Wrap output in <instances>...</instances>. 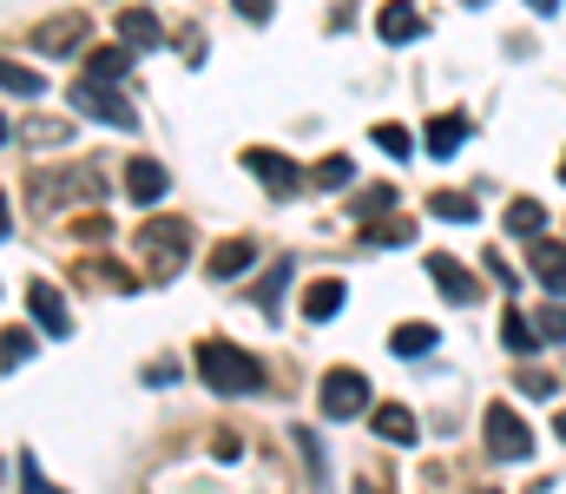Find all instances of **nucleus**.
Instances as JSON below:
<instances>
[{
  "mask_svg": "<svg viewBox=\"0 0 566 494\" xmlns=\"http://www.w3.org/2000/svg\"><path fill=\"white\" fill-rule=\"evenodd\" d=\"M73 231H80V238H86V244H93V238H106V231H113V224H106V218H80V224H73Z\"/></svg>",
  "mask_w": 566,
  "mask_h": 494,
  "instance_id": "nucleus-35",
  "label": "nucleus"
},
{
  "mask_svg": "<svg viewBox=\"0 0 566 494\" xmlns=\"http://www.w3.org/2000/svg\"><path fill=\"white\" fill-rule=\"evenodd\" d=\"M244 165L258 171V185H264L271 198H296V191H303V171L283 159V153H264V146H251V153H244Z\"/></svg>",
  "mask_w": 566,
  "mask_h": 494,
  "instance_id": "nucleus-6",
  "label": "nucleus"
},
{
  "mask_svg": "<svg viewBox=\"0 0 566 494\" xmlns=\"http://www.w3.org/2000/svg\"><path fill=\"white\" fill-rule=\"evenodd\" d=\"M349 171H356V165L343 159V153H329V159L316 165V171H310V178H316V185H323V191H343V185H349Z\"/></svg>",
  "mask_w": 566,
  "mask_h": 494,
  "instance_id": "nucleus-26",
  "label": "nucleus"
},
{
  "mask_svg": "<svg viewBox=\"0 0 566 494\" xmlns=\"http://www.w3.org/2000/svg\"><path fill=\"white\" fill-rule=\"evenodd\" d=\"M527 7H534V13H554V7H560V0H527Z\"/></svg>",
  "mask_w": 566,
  "mask_h": 494,
  "instance_id": "nucleus-38",
  "label": "nucleus"
},
{
  "mask_svg": "<svg viewBox=\"0 0 566 494\" xmlns=\"http://www.w3.org/2000/svg\"><path fill=\"white\" fill-rule=\"evenodd\" d=\"M119 46H133V53L165 46V20H158L151 7H126V13H119Z\"/></svg>",
  "mask_w": 566,
  "mask_h": 494,
  "instance_id": "nucleus-9",
  "label": "nucleus"
},
{
  "mask_svg": "<svg viewBox=\"0 0 566 494\" xmlns=\"http://www.w3.org/2000/svg\"><path fill=\"white\" fill-rule=\"evenodd\" d=\"M554 435H560V442H566V409H560V416H554Z\"/></svg>",
  "mask_w": 566,
  "mask_h": 494,
  "instance_id": "nucleus-39",
  "label": "nucleus"
},
{
  "mask_svg": "<svg viewBox=\"0 0 566 494\" xmlns=\"http://www.w3.org/2000/svg\"><path fill=\"white\" fill-rule=\"evenodd\" d=\"M507 231H514L521 244H534V238L547 231V204H541V198H514V204H507Z\"/></svg>",
  "mask_w": 566,
  "mask_h": 494,
  "instance_id": "nucleus-16",
  "label": "nucleus"
},
{
  "mask_svg": "<svg viewBox=\"0 0 566 494\" xmlns=\"http://www.w3.org/2000/svg\"><path fill=\"white\" fill-rule=\"evenodd\" d=\"M376 435L402 449V442H416V416H409L402 402H382V409H376Z\"/></svg>",
  "mask_w": 566,
  "mask_h": 494,
  "instance_id": "nucleus-19",
  "label": "nucleus"
},
{
  "mask_svg": "<svg viewBox=\"0 0 566 494\" xmlns=\"http://www.w3.org/2000/svg\"><path fill=\"white\" fill-rule=\"evenodd\" d=\"M258 264V244L251 238H224L218 251H211V284H224V277H244Z\"/></svg>",
  "mask_w": 566,
  "mask_h": 494,
  "instance_id": "nucleus-12",
  "label": "nucleus"
},
{
  "mask_svg": "<svg viewBox=\"0 0 566 494\" xmlns=\"http://www.w3.org/2000/svg\"><path fill=\"white\" fill-rule=\"evenodd\" d=\"M27 311H33V324L46 329V336H66L73 329V311H66V297L53 284H27Z\"/></svg>",
  "mask_w": 566,
  "mask_h": 494,
  "instance_id": "nucleus-8",
  "label": "nucleus"
},
{
  "mask_svg": "<svg viewBox=\"0 0 566 494\" xmlns=\"http://www.w3.org/2000/svg\"><path fill=\"white\" fill-rule=\"evenodd\" d=\"M369 133H376V146H382L389 159H409V153H416V139H409L402 126H369Z\"/></svg>",
  "mask_w": 566,
  "mask_h": 494,
  "instance_id": "nucleus-28",
  "label": "nucleus"
},
{
  "mask_svg": "<svg viewBox=\"0 0 566 494\" xmlns=\"http://www.w3.org/2000/svg\"><path fill=\"white\" fill-rule=\"evenodd\" d=\"M521 389H527V396L541 402V396H554V376H541V369H534V376H521Z\"/></svg>",
  "mask_w": 566,
  "mask_h": 494,
  "instance_id": "nucleus-34",
  "label": "nucleus"
},
{
  "mask_svg": "<svg viewBox=\"0 0 566 494\" xmlns=\"http://www.w3.org/2000/svg\"><path fill=\"white\" fill-rule=\"evenodd\" d=\"M434 343H441V329H434V324H402L396 336H389V349H396V356H428Z\"/></svg>",
  "mask_w": 566,
  "mask_h": 494,
  "instance_id": "nucleus-20",
  "label": "nucleus"
},
{
  "mask_svg": "<svg viewBox=\"0 0 566 494\" xmlns=\"http://www.w3.org/2000/svg\"><path fill=\"white\" fill-rule=\"evenodd\" d=\"M290 442H296V455H303L310 482H323V449H316V435H310V429H290Z\"/></svg>",
  "mask_w": 566,
  "mask_h": 494,
  "instance_id": "nucleus-29",
  "label": "nucleus"
},
{
  "mask_svg": "<svg viewBox=\"0 0 566 494\" xmlns=\"http://www.w3.org/2000/svg\"><path fill=\"white\" fill-rule=\"evenodd\" d=\"M336 311H343V277H316V284L303 291V317H310V324H329Z\"/></svg>",
  "mask_w": 566,
  "mask_h": 494,
  "instance_id": "nucleus-15",
  "label": "nucleus"
},
{
  "mask_svg": "<svg viewBox=\"0 0 566 494\" xmlns=\"http://www.w3.org/2000/svg\"><path fill=\"white\" fill-rule=\"evenodd\" d=\"M198 376L218 389V396H258L264 389V362L258 356H244L238 343H198Z\"/></svg>",
  "mask_w": 566,
  "mask_h": 494,
  "instance_id": "nucleus-1",
  "label": "nucleus"
},
{
  "mask_svg": "<svg viewBox=\"0 0 566 494\" xmlns=\"http://www.w3.org/2000/svg\"><path fill=\"white\" fill-rule=\"evenodd\" d=\"M376 33H382L389 46H409V40H422V33H428V20L409 7V0H389V7L376 13Z\"/></svg>",
  "mask_w": 566,
  "mask_h": 494,
  "instance_id": "nucleus-10",
  "label": "nucleus"
},
{
  "mask_svg": "<svg viewBox=\"0 0 566 494\" xmlns=\"http://www.w3.org/2000/svg\"><path fill=\"white\" fill-rule=\"evenodd\" d=\"M409 238H416V224H402V218H389V224L369 231V244H409Z\"/></svg>",
  "mask_w": 566,
  "mask_h": 494,
  "instance_id": "nucleus-32",
  "label": "nucleus"
},
{
  "mask_svg": "<svg viewBox=\"0 0 566 494\" xmlns=\"http://www.w3.org/2000/svg\"><path fill=\"white\" fill-rule=\"evenodd\" d=\"M481 494H501V488H481Z\"/></svg>",
  "mask_w": 566,
  "mask_h": 494,
  "instance_id": "nucleus-44",
  "label": "nucleus"
},
{
  "mask_svg": "<svg viewBox=\"0 0 566 494\" xmlns=\"http://www.w3.org/2000/svg\"><path fill=\"white\" fill-rule=\"evenodd\" d=\"M560 185H566V159H560Z\"/></svg>",
  "mask_w": 566,
  "mask_h": 494,
  "instance_id": "nucleus-43",
  "label": "nucleus"
},
{
  "mask_svg": "<svg viewBox=\"0 0 566 494\" xmlns=\"http://www.w3.org/2000/svg\"><path fill=\"white\" fill-rule=\"evenodd\" d=\"M316 402H323V416H329V422L363 416V409H369V382H363V369H329V376H323V389H316Z\"/></svg>",
  "mask_w": 566,
  "mask_h": 494,
  "instance_id": "nucleus-4",
  "label": "nucleus"
},
{
  "mask_svg": "<svg viewBox=\"0 0 566 494\" xmlns=\"http://www.w3.org/2000/svg\"><path fill=\"white\" fill-rule=\"evenodd\" d=\"M461 7H488V0H461Z\"/></svg>",
  "mask_w": 566,
  "mask_h": 494,
  "instance_id": "nucleus-42",
  "label": "nucleus"
},
{
  "mask_svg": "<svg viewBox=\"0 0 566 494\" xmlns=\"http://www.w3.org/2000/svg\"><path fill=\"white\" fill-rule=\"evenodd\" d=\"M211 455H218V462H238V455H244V442H238L231 429H218V435H211Z\"/></svg>",
  "mask_w": 566,
  "mask_h": 494,
  "instance_id": "nucleus-33",
  "label": "nucleus"
},
{
  "mask_svg": "<svg viewBox=\"0 0 566 494\" xmlns=\"http://www.w3.org/2000/svg\"><path fill=\"white\" fill-rule=\"evenodd\" d=\"M33 40H40L46 53H73V46L86 40V20H80V13H60V20H53V27H40Z\"/></svg>",
  "mask_w": 566,
  "mask_h": 494,
  "instance_id": "nucleus-17",
  "label": "nucleus"
},
{
  "mask_svg": "<svg viewBox=\"0 0 566 494\" xmlns=\"http://www.w3.org/2000/svg\"><path fill=\"white\" fill-rule=\"evenodd\" d=\"M527 251H534V271H541V277H547V284L566 297V244H554V238H534Z\"/></svg>",
  "mask_w": 566,
  "mask_h": 494,
  "instance_id": "nucleus-18",
  "label": "nucleus"
},
{
  "mask_svg": "<svg viewBox=\"0 0 566 494\" xmlns=\"http://www.w3.org/2000/svg\"><path fill=\"white\" fill-rule=\"evenodd\" d=\"M66 99H73V113H86V119H99V126H113V133H133V126H139V113H133V106L119 99V86L80 80V86H73Z\"/></svg>",
  "mask_w": 566,
  "mask_h": 494,
  "instance_id": "nucleus-3",
  "label": "nucleus"
},
{
  "mask_svg": "<svg viewBox=\"0 0 566 494\" xmlns=\"http://www.w3.org/2000/svg\"><path fill=\"white\" fill-rule=\"evenodd\" d=\"M501 343H507V349H514V356H527V349H534V343H541V336H534V324H527V317H521V311H507V317H501Z\"/></svg>",
  "mask_w": 566,
  "mask_h": 494,
  "instance_id": "nucleus-24",
  "label": "nucleus"
},
{
  "mask_svg": "<svg viewBox=\"0 0 566 494\" xmlns=\"http://www.w3.org/2000/svg\"><path fill=\"white\" fill-rule=\"evenodd\" d=\"M139 251L151 264V277H178V264L191 251V224L185 218H151V224H139Z\"/></svg>",
  "mask_w": 566,
  "mask_h": 494,
  "instance_id": "nucleus-2",
  "label": "nucleus"
},
{
  "mask_svg": "<svg viewBox=\"0 0 566 494\" xmlns=\"http://www.w3.org/2000/svg\"><path fill=\"white\" fill-rule=\"evenodd\" d=\"M20 494H60L53 482H46V475H40V462H33L27 449H20Z\"/></svg>",
  "mask_w": 566,
  "mask_h": 494,
  "instance_id": "nucleus-30",
  "label": "nucleus"
},
{
  "mask_svg": "<svg viewBox=\"0 0 566 494\" xmlns=\"http://www.w3.org/2000/svg\"><path fill=\"white\" fill-rule=\"evenodd\" d=\"M468 139V113H434L428 119V159H454Z\"/></svg>",
  "mask_w": 566,
  "mask_h": 494,
  "instance_id": "nucleus-11",
  "label": "nucleus"
},
{
  "mask_svg": "<svg viewBox=\"0 0 566 494\" xmlns=\"http://www.w3.org/2000/svg\"><path fill=\"white\" fill-rule=\"evenodd\" d=\"M231 7H238L244 20H271V0H231Z\"/></svg>",
  "mask_w": 566,
  "mask_h": 494,
  "instance_id": "nucleus-36",
  "label": "nucleus"
},
{
  "mask_svg": "<svg viewBox=\"0 0 566 494\" xmlns=\"http://www.w3.org/2000/svg\"><path fill=\"white\" fill-rule=\"evenodd\" d=\"M27 356H33V329H0V369H20Z\"/></svg>",
  "mask_w": 566,
  "mask_h": 494,
  "instance_id": "nucleus-23",
  "label": "nucleus"
},
{
  "mask_svg": "<svg viewBox=\"0 0 566 494\" xmlns=\"http://www.w3.org/2000/svg\"><path fill=\"white\" fill-rule=\"evenodd\" d=\"M389 204H396V185H376V191L356 198V218H376V211H389Z\"/></svg>",
  "mask_w": 566,
  "mask_h": 494,
  "instance_id": "nucleus-31",
  "label": "nucleus"
},
{
  "mask_svg": "<svg viewBox=\"0 0 566 494\" xmlns=\"http://www.w3.org/2000/svg\"><path fill=\"white\" fill-rule=\"evenodd\" d=\"M165 185H171V178H165V165H158V159H133V165H126V191H133L139 204H158V198H165Z\"/></svg>",
  "mask_w": 566,
  "mask_h": 494,
  "instance_id": "nucleus-14",
  "label": "nucleus"
},
{
  "mask_svg": "<svg viewBox=\"0 0 566 494\" xmlns=\"http://www.w3.org/2000/svg\"><path fill=\"white\" fill-rule=\"evenodd\" d=\"M126 73H133V46H93V53H86V80L119 86Z\"/></svg>",
  "mask_w": 566,
  "mask_h": 494,
  "instance_id": "nucleus-13",
  "label": "nucleus"
},
{
  "mask_svg": "<svg viewBox=\"0 0 566 494\" xmlns=\"http://www.w3.org/2000/svg\"><path fill=\"white\" fill-rule=\"evenodd\" d=\"M534 336H541V343H566V304L534 311Z\"/></svg>",
  "mask_w": 566,
  "mask_h": 494,
  "instance_id": "nucleus-27",
  "label": "nucleus"
},
{
  "mask_svg": "<svg viewBox=\"0 0 566 494\" xmlns=\"http://www.w3.org/2000/svg\"><path fill=\"white\" fill-rule=\"evenodd\" d=\"M0 86H7V93H20V99H40V93H46V80H40V73L7 66V60H0Z\"/></svg>",
  "mask_w": 566,
  "mask_h": 494,
  "instance_id": "nucleus-25",
  "label": "nucleus"
},
{
  "mask_svg": "<svg viewBox=\"0 0 566 494\" xmlns=\"http://www.w3.org/2000/svg\"><path fill=\"white\" fill-rule=\"evenodd\" d=\"M488 449H494V462H527L534 455V429L507 402H488Z\"/></svg>",
  "mask_w": 566,
  "mask_h": 494,
  "instance_id": "nucleus-5",
  "label": "nucleus"
},
{
  "mask_svg": "<svg viewBox=\"0 0 566 494\" xmlns=\"http://www.w3.org/2000/svg\"><path fill=\"white\" fill-rule=\"evenodd\" d=\"M356 494H376V482H356Z\"/></svg>",
  "mask_w": 566,
  "mask_h": 494,
  "instance_id": "nucleus-41",
  "label": "nucleus"
},
{
  "mask_svg": "<svg viewBox=\"0 0 566 494\" xmlns=\"http://www.w3.org/2000/svg\"><path fill=\"white\" fill-rule=\"evenodd\" d=\"M7 139H13V126H7V119H0V146H7Z\"/></svg>",
  "mask_w": 566,
  "mask_h": 494,
  "instance_id": "nucleus-40",
  "label": "nucleus"
},
{
  "mask_svg": "<svg viewBox=\"0 0 566 494\" xmlns=\"http://www.w3.org/2000/svg\"><path fill=\"white\" fill-rule=\"evenodd\" d=\"M80 277H86L93 291H119V297H126V291H139V284H133V271H119V264H80Z\"/></svg>",
  "mask_w": 566,
  "mask_h": 494,
  "instance_id": "nucleus-22",
  "label": "nucleus"
},
{
  "mask_svg": "<svg viewBox=\"0 0 566 494\" xmlns=\"http://www.w3.org/2000/svg\"><path fill=\"white\" fill-rule=\"evenodd\" d=\"M13 238V204H7V191H0V244Z\"/></svg>",
  "mask_w": 566,
  "mask_h": 494,
  "instance_id": "nucleus-37",
  "label": "nucleus"
},
{
  "mask_svg": "<svg viewBox=\"0 0 566 494\" xmlns=\"http://www.w3.org/2000/svg\"><path fill=\"white\" fill-rule=\"evenodd\" d=\"M428 277L441 284V297H448V304H474V297H481V284L468 277V264H454L448 251H428Z\"/></svg>",
  "mask_w": 566,
  "mask_h": 494,
  "instance_id": "nucleus-7",
  "label": "nucleus"
},
{
  "mask_svg": "<svg viewBox=\"0 0 566 494\" xmlns=\"http://www.w3.org/2000/svg\"><path fill=\"white\" fill-rule=\"evenodd\" d=\"M428 211H434V218H454V224H474V218H481V204H474L468 191H434Z\"/></svg>",
  "mask_w": 566,
  "mask_h": 494,
  "instance_id": "nucleus-21",
  "label": "nucleus"
}]
</instances>
